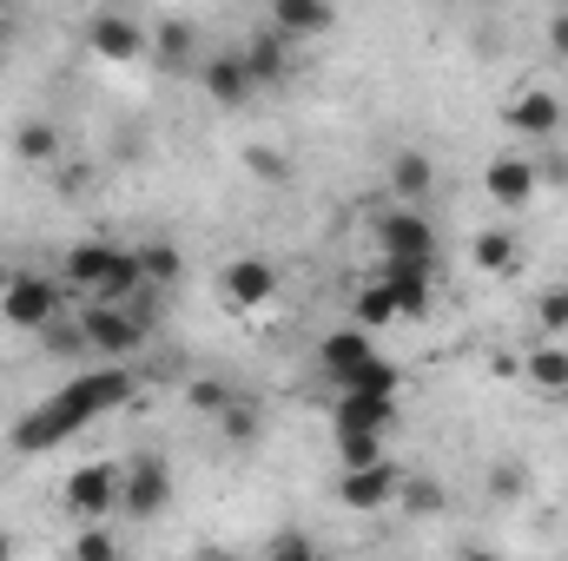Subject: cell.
<instances>
[{
	"label": "cell",
	"instance_id": "35",
	"mask_svg": "<svg viewBox=\"0 0 568 561\" xmlns=\"http://www.w3.org/2000/svg\"><path fill=\"white\" fill-rule=\"evenodd\" d=\"M489 496L496 502H516L523 496V462H489Z\"/></svg>",
	"mask_w": 568,
	"mask_h": 561
},
{
	"label": "cell",
	"instance_id": "5",
	"mask_svg": "<svg viewBox=\"0 0 568 561\" xmlns=\"http://www.w3.org/2000/svg\"><path fill=\"white\" fill-rule=\"evenodd\" d=\"M172 496H179V482H172V462L159 449H140L120 462V516L126 522H159L172 509Z\"/></svg>",
	"mask_w": 568,
	"mask_h": 561
},
{
	"label": "cell",
	"instance_id": "27",
	"mask_svg": "<svg viewBox=\"0 0 568 561\" xmlns=\"http://www.w3.org/2000/svg\"><path fill=\"white\" fill-rule=\"evenodd\" d=\"M67 561H126V542H120V529L93 522V529H73V549H67Z\"/></svg>",
	"mask_w": 568,
	"mask_h": 561
},
{
	"label": "cell",
	"instance_id": "21",
	"mask_svg": "<svg viewBox=\"0 0 568 561\" xmlns=\"http://www.w3.org/2000/svg\"><path fill=\"white\" fill-rule=\"evenodd\" d=\"M7 145H13V159H20V165H40V172L67 159V140H60V126H53V120H40V113H33V120H13Z\"/></svg>",
	"mask_w": 568,
	"mask_h": 561
},
{
	"label": "cell",
	"instance_id": "23",
	"mask_svg": "<svg viewBox=\"0 0 568 561\" xmlns=\"http://www.w3.org/2000/svg\"><path fill=\"white\" fill-rule=\"evenodd\" d=\"M133 258H140L145 290H172V284L185 278V252H179V245H165V238H152V245H133Z\"/></svg>",
	"mask_w": 568,
	"mask_h": 561
},
{
	"label": "cell",
	"instance_id": "13",
	"mask_svg": "<svg viewBox=\"0 0 568 561\" xmlns=\"http://www.w3.org/2000/svg\"><path fill=\"white\" fill-rule=\"evenodd\" d=\"M377 357H384V350H377V344H371V330H357V324H337V330H324V337H317V370L331 377V390H337V384H351V377H357L364 364H377Z\"/></svg>",
	"mask_w": 568,
	"mask_h": 561
},
{
	"label": "cell",
	"instance_id": "28",
	"mask_svg": "<svg viewBox=\"0 0 568 561\" xmlns=\"http://www.w3.org/2000/svg\"><path fill=\"white\" fill-rule=\"evenodd\" d=\"M258 561H324V555H317L311 529L284 522V529H272V536H265V549H258Z\"/></svg>",
	"mask_w": 568,
	"mask_h": 561
},
{
	"label": "cell",
	"instance_id": "25",
	"mask_svg": "<svg viewBox=\"0 0 568 561\" xmlns=\"http://www.w3.org/2000/svg\"><path fill=\"white\" fill-rule=\"evenodd\" d=\"M331 456H337V476H357V469L390 462V442L384 436H331Z\"/></svg>",
	"mask_w": 568,
	"mask_h": 561
},
{
	"label": "cell",
	"instance_id": "29",
	"mask_svg": "<svg viewBox=\"0 0 568 561\" xmlns=\"http://www.w3.org/2000/svg\"><path fill=\"white\" fill-rule=\"evenodd\" d=\"M239 159H245V172H252L258 185H291V159H284L278 145L252 140V145H245V152H239Z\"/></svg>",
	"mask_w": 568,
	"mask_h": 561
},
{
	"label": "cell",
	"instance_id": "9",
	"mask_svg": "<svg viewBox=\"0 0 568 561\" xmlns=\"http://www.w3.org/2000/svg\"><path fill=\"white\" fill-rule=\"evenodd\" d=\"M503 126H509L516 140H529V145H556L562 126H568L562 93H556V86H516L509 106H503Z\"/></svg>",
	"mask_w": 568,
	"mask_h": 561
},
{
	"label": "cell",
	"instance_id": "17",
	"mask_svg": "<svg viewBox=\"0 0 568 561\" xmlns=\"http://www.w3.org/2000/svg\"><path fill=\"white\" fill-rule=\"evenodd\" d=\"M377 284L390 290V304H397V324H424V317H429V304H436V278H429V272L377 265Z\"/></svg>",
	"mask_w": 568,
	"mask_h": 561
},
{
	"label": "cell",
	"instance_id": "12",
	"mask_svg": "<svg viewBox=\"0 0 568 561\" xmlns=\"http://www.w3.org/2000/svg\"><path fill=\"white\" fill-rule=\"evenodd\" d=\"M126 258V245H106V238H80V245H67L60 252V284L67 290H80L87 304L100 297V284L113 278V265Z\"/></svg>",
	"mask_w": 568,
	"mask_h": 561
},
{
	"label": "cell",
	"instance_id": "7",
	"mask_svg": "<svg viewBox=\"0 0 568 561\" xmlns=\"http://www.w3.org/2000/svg\"><path fill=\"white\" fill-rule=\"evenodd\" d=\"M87 53L113 60V67H133L152 53V20L133 7H93L87 13Z\"/></svg>",
	"mask_w": 568,
	"mask_h": 561
},
{
	"label": "cell",
	"instance_id": "33",
	"mask_svg": "<svg viewBox=\"0 0 568 561\" xmlns=\"http://www.w3.org/2000/svg\"><path fill=\"white\" fill-rule=\"evenodd\" d=\"M232 397H239V390H232V384H219V377H192V384H185V404H192L199 417H219Z\"/></svg>",
	"mask_w": 568,
	"mask_h": 561
},
{
	"label": "cell",
	"instance_id": "1",
	"mask_svg": "<svg viewBox=\"0 0 568 561\" xmlns=\"http://www.w3.org/2000/svg\"><path fill=\"white\" fill-rule=\"evenodd\" d=\"M133 397H140V377H133L126 364H106V370H73L53 397H40L27 417L7 429V449H13V456H47V449H60L67 436H80L87 422L126 410Z\"/></svg>",
	"mask_w": 568,
	"mask_h": 561
},
{
	"label": "cell",
	"instance_id": "2",
	"mask_svg": "<svg viewBox=\"0 0 568 561\" xmlns=\"http://www.w3.org/2000/svg\"><path fill=\"white\" fill-rule=\"evenodd\" d=\"M73 324H80V337H87V357H100V364H133L159 317H152V290H145L140 304H80Z\"/></svg>",
	"mask_w": 568,
	"mask_h": 561
},
{
	"label": "cell",
	"instance_id": "32",
	"mask_svg": "<svg viewBox=\"0 0 568 561\" xmlns=\"http://www.w3.org/2000/svg\"><path fill=\"white\" fill-rule=\"evenodd\" d=\"M536 324H542V337H549V344L568 330V278H556L542 297H536Z\"/></svg>",
	"mask_w": 568,
	"mask_h": 561
},
{
	"label": "cell",
	"instance_id": "36",
	"mask_svg": "<svg viewBox=\"0 0 568 561\" xmlns=\"http://www.w3.org/2000/svg\"><path fill=\"white\" fill-rule=\"evenodd\" d=\"M542 47H549V53L568 67V7H556V13L542 20Z\"/></svg>",
	"mask_w": 568,
	"mask_h": 561
},
{
	"label": "cell",
	"instance_id": "30",
	"mask_svg": "<svg viewBox=\"0 0 568 561\" xmlns=\"http://www.w3.org/2000/svg\"><path fill=\"white\" fill-rule=\"evenodd\" d=\"M212 422H219V436H225V442H258V429H265L258 404H245V397H232V404H225Z\"/></svg>",
	"mask_w": 568,
	"mask_h": 561
},
{
	"label": "cell",
	"instance_id": "24",
	"mask_svg": "<svg viewBox=\"0 0 568 561\" xmlns=\"http://www.w3.org/2000/svg\"><path fill=\"white\" fill-rule=\"evenodd\" d=\"M152 53H159L165 67H179V60H192V53H199V20H179V13H165V20H152Z\"/></svg>",
	"mask_w": 568,
	"mask_h": 561
},
{
	"label": "cell",
	"instance_id": "8",
	"mask_svg": "<svg viewBox=\"0 0 568 561\" xmlns=\"http://www.w3.org/2000/svg\"><path fill=\"white\" fill-rule=\"evenodd\" d=\"M404 462L390 456V462H377V469H357V476H337L331 482V496H337V509L344 516H390L397 509V496H404Z\"/></svg>",
	"mask_w": 568,
	"mask_h": 561
},
{
	"label": "cell",
	"instance_id": "22",
	"mask_svg": "<svg viewBox=\"0 0 568 561\" xmlns=\"http://www.w3.org/2000/svg\"><path fill=\"white\" fill-rule=\"evenodd\" d=\"M523 384H536L542 397H568V344H536V350H523Z\"/></svg>",
	"mask_w": 568,
	"mask_h": 561
},
{
	"label": "cell",
	"instance_id": "19",
	"mask_svg": "<svg viewBox=\"0 0 568 561\" xmlns=\"http://www.w3.org/2000/svg\"><path fill=\"white\" fill-rule=\"evenodd\" d=\"M265 27L278 33L284 47H297V40H317V33H331V27H337V13H331V7H317V0H272Z\"/></svg>",
	"mask_w": 568,
	"mask_h": 561
},
{
	"label": "cell",
	"instance_id": "10",
	"mask_svg": "<svg viewBox=\"0 0 568 561\" xmlns=\"http://www.w3.org/2000/svg\"><path fill=\"white\" fill-rule=\"evenodd\" d=\"M404 422V397H364V390H331V436H384Z\"/></svg>",
	"mask_w": 568,
	"mask_h": 561
},
{
	"label": "cell",
	"instance_id": "14",
	"mask_svg": "<svg viewBox=\"0 0 568 561\" xmlns=\"http://www.w3.org/2000/svg\"><path fill=\"white\" fill-rule=\"evenodd\" d=\"M483 192H489V205L496 212H523L542 185H536V165H529V152H496L489 165H483Z\"/></svg>",
	"mask_w": 568,
	"mask_h": 561
},
{
	"label": "cell",
	"instance_id": "4",
	"mask_svg": "<svg viewBox=\"0 0 568 561\" xmlns=\"http://www.w3.org/2000/svg\"><path fill=\"white\" fill-rule=\"evenodd\" d=\"M60 297H67V284L60 278L13 272V278H0V324H7V330H27V337H47V330L67 317Z\"/></svg>",
	"mask_w": 568,
	"mask_h": 561
},
{
	"label": "cell",
	"instance_id": "38",
	"mask_svg": "<svg viewBox=\"0 0 568 561\" xmlns=\"http://www.w3.org/2000/svg\"><path fill=\"white\" fill-rule=\"evenodd\" d=\"M192 561H239V555H232V549H219V542H199V549H192Z\"/></svg>",
	"mask_w": 568,
	"mask_h": 561
},
{
	"label": "cell",
	"instance_id": "39",
	"mask_svg": "<svg viewBox=\"0 0 568 561\" xmlns=\"http://www.w3.org/2000/svg\"><path fill=\"white\" fill-rule=\"evenodd\" d=\"M456 561H509V555H503V549H483V542H469Z\"/></svg>",
	"mask_w": 568,
	"mask_h": 561
},
{
	"label": "cell",
	"instance_id": "15",
	"mask_svg": "<svg viewBox=\"0 0 568 561\" xmlns=\"http://www.w3.org/2000/svg\"><path fill=\"white\" fill-rule=\"evenodd\" d=\"M199 86H205V100L212 106H225V113H239V106H252V73H245V60H239V47H225V53H205L199 60Z\"/></svg>",
	"mask_w": 568,
	"mask_h": 561
},
{
	"label": "cell",
	"instance_id": "31",
	"mask_svg": "<svg viewBox=\"0 0 568 561\" xmlns=\"http://www.w3.org/2000/svg\"><path fill=\"white\" fill-rule=\"evenodd\" d=\"M397 509H404V516H436V509H449V489H436L429 476H404Z\"/></svg>",
	"mask_w": 568,
	"mask_h": 561
},
{
	"label": "cell",
	"instance_id": "20",
	"mask_svg": "<svg viewBox=\"0 0 568 561\" xmlns=\"http://www.w3.org/2000/svg\"><path fill=\"white\" fill-rule=\"evenodd\" d=\"M429 192H436V165H429V152H417V145L390 152V205H410V212H424Z\"/></svg>",
	"mask_w": 568,
	"mask_h": 561
},
{
	"label": "cell",
	"instance_id": "3",
	"mask_svg": "<svg viewBox=\"0 0 568 561\" xmlns=\"http://www.w3.org/2000/svg\"><path fill=\"white\" fill-rule=\"evenodd\" d=\"M371 238H377V265H404L436 278V225L410 205H384L371 212Z\"/></svg>",
	"mask_w": 568,
	"mask_h": 561
},
{
	"label": "cell",
	"instance_id": "34",
	"mask_svg": "<svg viewBox=\"0 0 568 561\" xmlns=\"http://www.w3.org/2000/svg\"><path fill=\"white\" fill-rule=\"evenodd\" d=\"M529 165H536V185H568V152L562 145H542V152H529Z\"/></svg>",
	"mask_w": 568,
	"mask_h": 561
},
{
	"label": "cell",
	"instance_id": "18",
	"mask_svg": "<svg viewBox=\"0 0 568 561\" xmlns=\"http://www.w3.org/2000/svg\"><path fill=\"white\" fill-rule=\"evenodd\" d=\"M469 265H476L483 278H516V272H523V238H516L509 225H483V232L469 238Z\"/></svg>",
	"mask_w": 568,
	"mask_h": 561
},
{
	"label": "cell",
	"instance_id": "26",
	"mask_svg": "<svg viewBox=\"0 0 568 561\" xmlns=\"http://www.w3.org/2000/svg\"><path fill=\"white\" fill-rule=\"evenodd\" d=\"M351 324L357 330H390L397 324V304H390V290L371 278V284H357V297H351Z\"/></svg>",
	"mask_w": 568,
	"mask_h": 561
},
{
	"label": "cell",
	"instance_id": "40",
	"mask_svg": "<svg viewBox=\"0 0 568 561\" xmlns=\"http://www.w3.org/2000/svg\"><path fill=\"white\" fill-rule=\"evenodd\" d=\"M7 33H13V13H7V7H0V47H7Z\"/></svg>",
	"mask_w": 568,
	"mask_h": 561
},
{
	"label": "cell",
	"instance_id": "6",
	"mask_svg": "<svg viewBox=\"0 0 568 561\" xmlns=\"http://www.w3.org/2000/svg\"><path fill=\"white\" fill-rule=\"evenodd\" d=\"M60 509H67L80 529H93V522L120 516V462H113V456H93V462H80V469L60 482Z\"/></svg>",
	"mask_w": 568,
	"mask_h": 561
},
{
	"label": "cell",
	"instance_id": "16",
	"mask_svg": "<svg viewBox=\"0 0 568 561\" xmlns=\"http://www.w3.org/2000/svg\"><path fill=\"white\" fill-rule=\"evenodd\" d=\"M291 53H297V47H284L272 27H258V33L239 47V60H245V73H252V86H258V93H272V86L291 80Z\"/></svg>",
	"mask_w": 568,
	"mask_h": 561
},
{
	"label": "cell",
	"instance_id": "11",
	"mask_svg": "<svg viewBox=\"0 0 568 561\" xmlns=\"http://www.w3.org/2000/svg\"><path fill=\"white\" fill-rule=\"evenodd\" d=\"M278 290H284V272L265 252H245V258H232V265L219 272V297H225L232 310H265Z\"/></svg>",
	"mask_w": 568,
	"mask_h": 561
},
{
	"label": "cell",
	"instance_id": "41",
	"mask_svg": "<svg viewBox=\"0 0 568 561\" xmlns=\"http://www.w3.org/2000/svg\"><path fill=\"white\" fill-rule=\"evenodd\" d=\"M0 561H13V536L7 529H0Z\"/></svg>",
	"mask_w": 568,
	"mask_h": 561
},
{
	"label": "cell",
	"instance_id": "37",
	"mask_svg": "<svg viewBox=\"0 0 568 561\" xmlns=\"http://www.w3.org/2000/svg\"><path fill=\"white\" fill-rule=\"evenodd\" d=\"M489 370H496L503 384H523V350H496V357H489Z\"/></svg>",
	"mask_w": 568,
	"mask_h": 561
}]
</instances>
